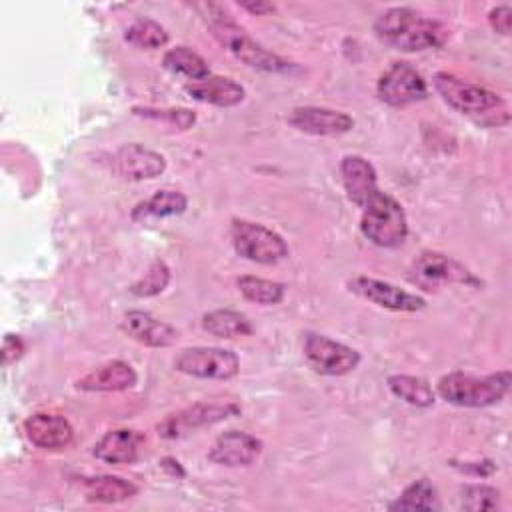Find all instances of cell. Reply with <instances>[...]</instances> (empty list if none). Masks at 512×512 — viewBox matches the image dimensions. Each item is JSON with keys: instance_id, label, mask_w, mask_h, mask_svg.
Returning a JSON list of instances; mask_svg holds the SVG:
<instances>
[{"instance_id": "obj_1", "label": "cell", "mask_w": 512, "mask_h": 512, "mask_svg": "<svg viewBox=\"0 0 512 512\" xmlns=\"http://www.w3.org/2000/svg\"><path fill=\"white\" fill-rule=\"evenodd\" d=\"M374 32L384 44L402 52L438 48L448 38V28L442 22L406 6H394L382 12L374 22Z\"/></svg>"}, {"instance_id": "obj_2", "label": "cell", "mask_w": 512, "mask_h": 512, "mask_svg": "<svg viewBox=\"0 0 512 512\" xmlns=\"http://www.w3.org/2000/svg\"><path fill=\"white\" fill-rule=\"evenodd\" d=\"M208 8V24L216 40L240 62H244L250 68L270 72V74H280V72H290L294 68L292 62L280 58L278 54L266 50L262 44L252 40L236 22L234 18L222 10L216 4H206Z\"/></svg>"}, {"instance_id": "obj_3", "label": "cell", "mask_w": 512, "mask_h": 512, "mask_svg": "<svg viewBox=\"0 0 512 512\" xmlns=\"http://www.w3.org/2000/svg\"><path fill=\"white\" fill-rule=\"evenodd\" d=\"M434 88L454 110L482 122V124H506V102L492 90L466 82L454 74L438 72L434 76Z\"/></svg>"}, {"instance_id": "obj_4", "label": "cell", "mask_w": 512, "mask_h": 512, "mask_svg": "<svg viewBox=\"0 0 512 512\" xmlns=\"http://www.w3.org/2000/svg\"><path fill=\"white\" fill-rule=\"evenodd\" d=\"M512 384V376L508 370H500L488 376H474L466 372H450L444 374L436 392L450 404L462 408H484L500 402Z\"/></svg>"}, {"instance_id": "obj_5", "label": "cell", "mask_w": 512, "mask_h": 512, "mask_svg": "<svg viewBox=\"0 0 512 512\" xmlns=\"http://www.w3.org/2000/svg\"><path fill=\"white\" fill-rule=\"evenodd\" d=\"M360 230L364 238L380 248H398L408 236L404 208L386 192H376L362 208Z\"/></svg>"}, {"instance_id": "obj_6", "label": "cell", "mask_w": 512, "mask_h": 512, "mask_svg": "<svg viewBox=\"0 0 512 512\" xmlns=\"http://www.w3.org/2000/svg\"><path fill=\"white\" fill-rule=\"evenodd\" d=\"M230 236L236 254L250 262L276 264L288 256V244L284 238L264 224L234 218Z\"/></svg>"}, {"instance_id": "obj_7", "label": "cell", "mask_w": 512, "mask_h": 512, "mask_svg": "<svg viewBox=\"0 0 512 512\" xmlns=\"http://www.w3.org/2000/svg\"><path fill=\"white\" fill-rule=\"evenodd\" d=\"M174 368L202 380H230L238 374V356L228 348L192 346L174 358Z\"/></svg>"}, {"instance_id": "obj_8", "label": "cell", "mask_w": 512, "mask_h": 512, "mask_svg": "<svg viewBox=\"0 0 512 512\" xmlns=\"http://www.w3.org/2000/svg\"><path fill=\"white\" fill-rule=\"evenodd\" d=\"M304 358L318 372L326 376H344L360 364V352L336 342L324 334L308 332L304 336Z\"/></svg>"}, {"instance_id": "obj_9", "label": "cell", "mask_w": 512, "mask_h": 512, "mask_svg": "<svg viewBox=\"0 0 512 512\" xmlns=\"http://www.w3.org/2000/svg\"><path fill=\"white\" fill-rule=\"evenodd\" d=\"M240 414V406L226 402H196L188 408H182L174 414H168L160 424H158V434L166 440H176L182 438L198 428L212 426L216 422H222L230 416Z\"/></svg>"}, {"instance_id": "obj_10", "label": "cell", "mask_w": 512, "mask_h": 512, "mask_svg": "<svg viewBox=\"0 0 512 512\" xmlns=\"http://www.w3.org/2000/svg\"><path fill=\"white\" fill-rule=\"evenodd\" d=\"M378 98L394 108L420 102L428 96V84L422 74L408 62H394L376 84Z\"/></svg>"}, {"instance_id": "obj_11", "label": "cell", "mask_w": 512, "mask_h": 512, "mask_svg": "<svg viewBox=\"0 0 512 512\" xmlns=\"http://www.w3.org/2000/svg\"><path fill=\"white\" fill-rule=\"evenodd\" d=\"M414 278L422 284H464L482 286V282L458 260L442 252H422L412 266Z\"/></svg>"}, {"instance_id": "obj_12", "label": "cell", "mask_w": 512, "mask_h": 512, "mask_svg": "<svg viewBox=\"0 0 512 512\" xmlns=\"http://www.w3.org/2000/svg\"><path fill=\"white\" fill-rule=\"evenodd\" d=\"M348 288L366 298L368 302H374L382 308L394 310V312H418L426 306V300L418 294L406 292L390 282L368 278V276H356L348 282Z\"/></svg>"}, {"instance_id": "obj_13", "label": "cell", "mask_w": 512, "mask_h": 512, "mask_svg": "<svg viewBox=\"0 0 512 512\" xmlns=\"http://www.w3.org/2000/svg\"><path fill=\"white\" fill-rule=\"evenodd\" d=\"M262 454V440L242 430L222 432L208 450V460L214 464L238 468L250 466Z\"/></svg>"}, {"instance_id": "obj_14", "label": "cell", "mask_w": 512, "mask_h": 512, "mask_svg": "<svg viewBox=\"0 0 512 512\" xmlns=\"http://www.w3.org/2000/svg\"><path fill=\"white\" fill-rule=\"evenodd\" d=\"M288 124H292L296 130L314 134V136H338L346 134L354 128L352 116L322 108V106H298L288 114Z\"/></svg>"}, {"instance_id": "obj_15", "label": "cell", "mask_w": 512, "mask_h": 512, "mask_svg": "<svg viewBox=\"0 0 512 512\" xmlns=\"http://www.w3.org/2000/svg\"><path fill=\"white\" fill-rule=\"evenodd\" d=\"M116 172L126 180H150L166 170V160L156 150H150L138 142L124 144L114 156Z\"/></svg>"}, {"instance_id": "obj_16", "label": "cell", "mask_w": 512, "mask_h": 512, "mask_svg": "<svg viewBox=\"0 0 512 512\" xmlns=\"http://www.w3.org/2000/svg\"><path fill=\"white\" fill-rule=\"evenodd\" d=\"M24 432L28 440L42 450H62L74 440L72 424L64 416L50 412H38L26 418Z\"/></svg>"}, {"instance_id": "obj_17", "label": "cell", "mask_w": 512, "mask_h": 512, "mask_svg": "<svg viewBox=\"0 0 512 512\" xmlns=\"http://www.w3.org/2000/svg\"><path fill=\"white\" fill-rule=\"evenodd\" d=\"M122 330L136 342L150 348H166L178 340V330L150 312L130 310L122 318Z\"/></svg>"}, {"instance_id": "obj_18", "label": "cell", "mask_w": 512, "mask_h": 512, "mask_svg": "<svg viewBox=\"0 0 512 512\" xmlns=\"http://www.w3.org/2000/svg\"><path fill=\"white\" fill-rule=\"evenodd\" d=\"M340 176L348 200L360 208H364L366 202L378 192L374 166L358 154H348L342 158Z\"/></svg>"}, {"instance_id": "obj_19", "label": "cell", "mask_w": 512, "mask_h": 512, "mask_svg": "<svg viewBox=\"0 0 512 512\" xmlns=\"http://www.w3.org/2000/svg\"><path fill=\"white\" fill-rule=\"evenodd\" d=\"M138 374L124 360H110L96 370L88 372L76 382L78 390L84 392H120L136 386Z\"/></svg>"}, {"instance_id": "obj_20", "label": "cell", "mask_w": 512, "mask_h": 512, "mask_svg": "<svg viewBox=\"0 0 512 512\" xmlns=\"http://www.w3.org/2000/svg\"><path fill=\"white\" fill-rule=\"evenodd\" d=\"M142 440V434L136 430H110L94 444L92 454L106 464H130L138 458Z\"/></svg>"}, {"instance_id": "obj_21", "label": "cell", "mask_w": 512, "mask_h": 512, "mask_svg": "<svg viewBox=\"0 0 512 512\" xmlns=\"http://www.w3.org/2000/svg\"><path fill=\"white\" fill-rule=\"evenodd\" d=\"M186 92L198 102L214 104V106H220V108L236 106L246 96L244 88L236 80H232L228 76H212V74L202 78V80H196V82L188 84Z\"/></svg>"}, {"instance_id": "obj_22", "label": "cell", "mask_w": 512, "mask_h": 512, "mask_svg": "<svg viewBox=\"0 0 512 512\" xmlns=\"http://www.w3.org/2000/svg\"><path fill=\"white\" fill-rule=\"evenodd\" d=\"M188 206V200L178 190H158L146 200L138 202L132 208V220L134 222H148L156 218H172L180 216Z\"/></svg>"}, {"instance_id": "obj_23", "label": "cell", "mask_w": 512, "mask_h": 512, "mask_svg": "<svg viewBox=\"0 0 512 512\" xmlns=\"http://www.w3.org/2000/svg\"><path fill=\"white\" fill-rule=\"evenodd\" d=\"M82 488H84L86 500L102 502V504L124 502L138 492V486L132 484L130 480H124L120 476H110V474L84 478Z\"/></svg>"}, {"instance_id": "obj_24", "label": "cell", "mask_w": 512, "mask_h": 512, "mask_svg": "<svg viewBox=\"0 0 512 512\" xmlns=\"http://www.w3.org/2000/svg\"><path fill=\"white\" fill-rule=\"evenodd\" d=\"M202 328L216 338H238L252 334V322L248 316L230 308L206 312L202 316Z\"/></svg>"}, {"instance_id": "obj_25", "label": "cell", "mask_w": 512, "mask_h": 512, "mask_svg": "<svg viewBox=\"0 0 512 512\" xmlns=\"http://www.w3.org/2000/svg\"><path fill=\"white\" fill-rule=\"evenodd\" d=\"M386 382L390 392L410 406L428 408L434 404V392L424 378L410 376V374H392L388 376Z\"/></svg>"}, {"instance_id": "obj_26", "label": "cell", "mask_w": 512, "mask_h": 512, "mask_svg": "<svg viewBox=\"0 0 512 512\" xmlns=\"http://www.w3.org/2000/svg\"><path fill=\"white\" fill-rule=\"evenodd\" d=\"M162 64L166 70H170L172 74H180L186 76L190 80H202L206 76H210V66L208 62L194 50H190L188 46H176L170 48L164 58Z\"/></svg>"}, {"instance_id": "obj_27", "label": "cell", "mask_w": 512, "mask_h": 512, "mask_svg": "<svg viewBox=\"0 0 512 512\" xmlns=\"http://www.w3.org/2000/svg\"><path fill=\"white\" fill-rule=\"evenodd\" d=\"M236 286L246 300L262 304V306L278 304V302H282V298L286 294L284 284L268 280V278H260V276H240L236 280Z\"/></svg>"}, {"instance_id": "obj_28", "label": "cell", "mask_w": 512, "mask_h": 512, "mask_svg": "<svg viewBox=\"0 0 512 512\" xmlns=\"http://www.w3.org/2000/svg\"><path fill=\"white\" fill-rule=\"evenodd\" d=\"M390 510H434L438 508V492L432 482L420 478L406 486L396 502L388 506Z\"/></svg>"}, {"instance_id": "obj_29", "label": "cell", "mask_w": 512, "mask_h": 512, "mask_svg": "<svg viewBox=\"0 0 512 512\" xmlns=\"http://www.w3.org/2000/svg\"><path fill=\"white\" fill-rule=\"evenodd\" d=\"M124 40L136 48H162L168 42V32L152 18H138L124 30Z\"/></svg>"}, {"instance_id": "obj_30", "label": "cell", "mask_w": 512, "mask_h": 512, "mask_svg": "<svg viewBox=\"0 0 512 512\" xmlns=\"http://www.w3.org/2000/svg\"><path fill=\"white\" fill-rule=\"evenodd\" d=\"M460 506L470 512L496 510L500 506V492L488 484H466L460 490Z\"/></svg>"}, {"instance_id": "obj_31", "label": "cell", "mask_w": 512, "mask_h": 512, "mask_svg": "<svg viewBox=\"0 0 512 512\" xmlns=\"http://www.w3.org/2000/svg\"><path fill=\"white\" fill-rule=\"evenodd\" d=\"M170 282V268L162 260H154L148 272L130 286V292L138 298H150L160 294Z\"/></svg>"}, {"instance_id": "obj_32", "label": "cell", "mask_w": 512, "mask_h": 512, "mask_svg": "<svg viewBox=\"0 0 512 512\" xmlns=\"http://www.w3.org/2000/svg\"><path fill=\"white\" fill-rule=\"evenodd\" d=\"M132 112L136 116L168 122L170 126H176L180 130H188L196 122V114L188 108H148V106H134Z\"/></svg>"}, {"instance_id": "obj_33", "label": "cell", "mask_w": 512, "mask_h": 512, "mask_svg": "<svg viewBox=\"0 0 512 512\" xmlns=\"http://www.w3.org/2000/svg\"><path fill=\"white\" fill-rule=\"evenodd\" d=\"M488 22L492 26L494 32L508 36L510 34V26H512V10L510 6H496L488 12Z\"/></svg>"}, {"instance_id": "obj_34", "label": "cell", "mask_w": 512, "mask_h": 512, "mask_svg": "<svg viewBox=\"0 0 512 512\" xmlns=\"http://www.w3.org/2000/svg\"><path fill=\"white\" fill-rule=\"evenodd\" d=\"M24 348L26 346L18 334H6L4 342H2V364L8 366V364L20 360L24 354Z\"/></svg>"}, {"instance_id": "obj_35", "label": "cell", "mask_w": 512, "mask_h": 512, "mask_svg": "<svg viewBox=\"0 0 512 512\" xmlns=\"http://www.w3.org/2000/svg\"><path fill=\"white\" fill-rule=\"evenodd\" d=\"M238 4H240L242 10H246V12H250V14H256V16L274 12V4L262 2V0H256V2H238Z\"/></svg>"}, {"instance_id": "obj_36", "label": "cell", "mask_w": 512, "mask_h": 512, "mask_svg": "<svg viewBox=\"0 0 512 512\" xmlns=\"http://www.w3.org/2000/svg\"><path fill=\"white\" fill-rule=\"evenodd\" d=\"M160 466L166 470V472H170L172 476H184V470H182V466H180V462L178 460H174V458H164L162 462H160Z\"/></svg>"}]
</instances>
